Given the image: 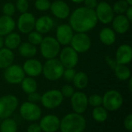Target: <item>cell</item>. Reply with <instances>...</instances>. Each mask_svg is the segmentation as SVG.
Returning <instances> with one entry per match:
<instances>
[{
	"label": "cell",
	"mask_w": 132,
	"mask_h": 132,
	"mask_svg": "<svg viewBox=\"0 0 132 132\" xmlns=\"http://www.w3.org/2000/svg\"><path fill=\"white\" fill-rule=\"evenodd\" d=\"M76 73L77 72L74 70V68H65L62 77H63L64 80L67 82H72Z\"/></svg>",
	"instance_id": "37"
},
{
	"label": "cell",
	"mask_w": 132,
	"mask_h": 132,
	"mask_svg": "<svg viewBox=\"0 0 132 132\" xmlns=\"http://www.w3.org/2000/svg\"><path fill=\"white\" fill-rule=\"evenodd\" d=\"M27 95H28L27 100H28L29 102H31V103H33V104H37V103L40 102L41 94H39L37 91L31 93V94H29Z\"/></svg>",
	"instance_id": "40"
},
{
	"label": "cell",
	"mask_w": 132,
	"mask_h": 132,
	"mask_svg": "<svg viewBox=\"0 0 132 132\" xmlns=\"http://www.w3.org/2000/svg\"><path fill=\"white\" fill-rule=\"evenodd\" d=\"M73 36V30L70 25L62 24L56 29V39L61 45L67 46L70 43Z\"/></svg>",
	"instance_id": "16"
},
{
	"label": "cell",
	"mask_w": 132,
	"mask_h": 132,
	"mask_svg": "<svg viewBox=\"0 0 132 132\" xmlns=\"http://www.w3.org/2000/svg\"><path fill=\"white\" fill-rule=\"evenodd\" d=\"M2 12L5 15L12 16L15 12V6L11 2H7L2 7Z\"/></svg>",
	"instance_id": "38"
},
{
	"label": "cell",
	"mask_w": 132,
	"mask_h": 132,
	"mask_svg": "<svg viewBox=\"0 0 132 132\" xmlns=\"http://www.w3.org/2000/svg\"><path fill=\"white\" fill-rule=\"evenodd\" d=\"M124 102L122 94L117 90H108L102 96V106L109 111L119 110Z\"/></svg>",
	"instance_id": "4"
},
{
	"label": "cell",
	"mask_w": 132,
	"mask_h": 132,
	"mask_svg": "<svg viewBox=\"0 0 132 132\" xmlns=\"http://www.w3.org/2000/svg\"><path fill=\"white\" fill-rule=\"evenodd\" d=\"M60 44L56 38L46 36L43 39L40 43V52L42 56L46 60L56 58L60 53Z\"/></svg>",
	"instance_id": "7"
},
{
	"label": "cell",
	"mask_w": 132,
	"mask_h": 132,
	"mask_svg": "<svg viewBox=\"0 0 132 132\" xmlns=\"http://www.w3.org/2000/svg\"><path fill=\"white\" fill-rule=\"evenodd\" d=\"M97 23L95 11L87 7H80L72 12L70 17V26L77 32H87Z\"/></svg>",
	"instance_id": "1"
},
{
	"label": "cell",
	"mask_w": 132,
	"mask_h": 132,
	"mask_svg": "<svg viewBox=\"0 0 132 132\" xmlns=\"http://www.w3.org/2000/svg\"><path fill=\"white\" fill-rule=\"evenodd\" d=\"M53 26V20L49 15H43L39 17L35 22V29L36 30L41 33H47L49 32Z\"/></svg>",
	"instance_id": "21"
},
{
	"label": "cell",
	"mask_w": 132,
	"mask_h": 132,
	"mask_svg": "<svg viewBox=\"0 0 132 132\" xmlns=\"http://www.w3.org/2000/svg\"><path fill=\"white\" fill-rule=\"evenodd\" d=\"M84 5L85 7L90 9H95L97 5V0H84Z\"/></svg>",
	"instance_id": "43"
},
{
	"label": "cell",
	"mask_w": 132,
	"mask_h": 132,
	"mask_svg": "<svg viewBox=\"0 0 132 132\" xmlns=\"http://www.w3.org/2000/svg\"><path fill=\"white\" fill-rule=\"evenodd\" d=\"M132 60V48L128 44L121 45L116 52L115 60L118 64L127 65Z\"/></svg>",
	"instance_id": "19"
},
{
	"label": "cell",
	"mask_w": 132,
	"mask_h": 132,
	"mask_svg": "<svg viewBox=\"0 0 132 132\" xmlns=\"http://www.w3.org/2000/svg\"><path fill=\"white\" fill-rule=\"evenodd\" d=\"M21 43V37L16 32H10L9 34L5 36L4 39V45L6 48L12 50L19 47Z\"/></svg>",
	"instance_id": "25"
},
{
	"label": "cell",
	"mask_w": 132,
	"mask_h": 132,
	"mask_svg": "<svg viewBox=\"0 0 132 132\" xmlns=\"http://www.w3.org/2000/svg\"><path fill=\"white\" fill-rule=\"evenodd\" d=\"M3 46H4V38L3 36H0V49L3 48Z\"/></svg>",
	"instance_id": "46"
},
{
	"label": "cell",
	"mask_w": 132,
	"mask_h": 132,
	"mask_svg": "<svg viewBox=\"0 0 132 132\" xmlns=\"http://www.w3.org/2000/svg\"><path fill=\"white\" fill-rule=\"evenodd\" d=\"M15 7L19 12H26L29 9V2L27 0H17L15 3Z\"/></svg>",
	"instance_id": "39"
},
{
	"label": "cell",
	"mask_w": 132,
	"mask_h": 132,
	"mask_svg": "<svg viewBox=\"0 0 132 132\" xmlns=\"http://www.w3.org/2000/svg\"><path fill=\"white\" fill-rule=\"evenodd\" d=\"M0 120H1V119H0ZM0 122H1V121H0Z\"/></svg>",
	"instance_id": "50"
},
{
	"label": "cell",
	"mask_w": 132,
	"mask_h": 132,
	"mask_svg": "<svg viewBox=\"0 0 132 132\" xmlns=\"http://www.w3.org/2000/svg\"><path fill=\"white\" fill-rule=\"evenodd\" d=\"M25 73L19 65L12 64L9 67L5 69L4 78L5 81L10 84H19L25 77Z\"/></svg>",
	"instance_id": "10"
},
{
	"label": "cell",
	"mask_w": 132,
	"mask_h": 132,
	"mask_svg": "<svg viewBox=\"0 0 132 132\" xmlns=\"http://www.w3.org/2000/svg\"><path fill=\"white\" fill-rule=\"evenodd\" d=\"M88 97L82 91H75L70 97V104L73 112L83 114L88 108Z\"/></svg>",
	"instance_id": "13"
},
{
	"label": "cell",
	"mask_w": 132,
	"mask_h": 132,
	"mask_svg": "<svg viewBox=\"0 0 132 132\" xmlns=\"http://www.w3.org/2000/svg\"><path fill=\"white\" fill-rule=\"evenodd\" d=\"M19 114L27 121L36 122L42 118V110L37 104L26 101L19 107Z\"/></svg>",
	"instance_id": "8"
},
{
	"label": "cell",
	"mask_w": 132,
	"mask_h": 132,
	"mask_svg": "<svg viewBox=\"0 0 132 132\" xmlns=\"http://www.w3.org/2000/svg\"><path fill=\"white\" fill-rule=\"evenodd\" d=\"M99 39L103 44L106 46H111L116 41L115 32L111 28L105 27L101 30L99 33Z\"/></svg>",
	"instance_id": "24"
},
{
	"label": "cell",
	"mask_w": 132,
	"mask_h": 132,
	"mask_svg": "<svg viewBox=\"0 0 132 132\" xmlns=\"http://www.w3.org/2000/svg\"><path fill=\"white\" fill-rule=\"evenodd\" d=\"M15 27V22L12 16L2 15L0 17V36H5L12 32Z\"/></svg>",
	"instance_id": "22"
},
{
	"label": "cell",
	"mask_w": 132,
	"mask_h": 132,
	"mask_svg": "<svg viewBox=\"0 0 132 132\" xmlns=\"http://www.w3.org/2000/svg\"><path fill=\"white\" fill-rule=\"evenodd\" d=\"M93 119L97 123H104L108 118V111L101 105L94 108L91 113Z\"/></svg>",
	"instance_id": "29"
},
{
	"label": "cell",
	"mask_w": 132,
	"mask_h": 132,
	"mask_svg": "<svg viewBox=\"0 0 132 132\" xmlns=\"http://www.w3.org/2000/svg\"><path fill=\"white\" fill-rule=\"evenodd\" d=\"M87 127V121L83 114L75 112L66 114L60 124V132H84Z\"/></svg>",
	"instance_id": "2"
},
{
	"label": "cell",
	"mask_w": 132,
	"mask_h": 132,
	"mask_svg": "<svg viewBox=\"0 0 132 132\" xmlns=\"http://www.w3.org/2000/svg\"><path fill=\"white\" fill-rule=\"evenodd\" d=\"M105 60H106V62H107V63L108 64V66L111 68V69H114L115 68V67L117 66V62H116V60H114L110 55H108V56H106V58H105Z\"/></svg>",
	"instance_id": "44"
},
{
	"label": "cell",
	"mask_w": 132,
	"mask_h": 132,
	"mask_svg": "<svg viewBox=\"0 0 132 132\" xmlns=\"http://www.w3.org/2000/svg\"><path fill=\"white\" fill-rule=\"evenodd\" d=\"M127 1V2L130 5H132V0H126Z\"/></svg>",
	"instance_id": "49"
},
{
	"label": "cell",
	"mask_w": 132,
	"mask_h": 132,
	"mask_svg": "<svg viewBox=\"0 0 132 132\" xmlns=\"http://www.w3.org/2000/svg\"><path fill=\"white\" fill-rule=\"evenodd\" d=\"M18 125L15 119L8 118L0 122V132H17Z\"/></svg>",
	"instance_id": "31"
},
{
	"label": "cell",
	"mask_w": 132,
	"mask_h": 132,
	"mask_svg": "<svg viewBox=\"0 0 132 132\" xmlns=\"http://www.w3.org/2000/svg\"><path fill=\"white\" fill-rule=\"evenodd\" d=\"M15 60L12 50L8 48L0 49V69H5L11 66Z\"/></svg>",
	"instance_id": "23"
},
{
	"label": "cell",
	"mask_w": 132,
	"mask_h": 132,
	"mask_svg": "<svg viewBox=\"0 0 132 132\" xmlns=\"http://www.w3.org/2000/svg\"><path fill=\"white\" fill-rule=\"evenodd\" d=\"M59 60L64 68H74L78 63V53L71 46H67L61 50Z\"/></svg>",
	"instance_id": "12"
},
{
	"label": "cell",
	"mask_w": 132,
	"mask_h": 132,
	"mask_svg": "<svg viewBox=\"0 0 132 132\" xmlns=\"http://www.w3.org/2000/svg\"><path fill=\"white\" fill-rule=\"evenodd\" d=\"M27 132H42L41 128L39 126V125L38 123L36 122H32V124H30L27 129H26Z\"/></svg>",
	"instance_id": "42"
},
{
	"label": "cell",
	"mask_w": 132,
	"mask_h": 132,
	"mask_svg": "<svg viewBox=\"0 0 132 132\" xmlns=\"http://www.w3.org/2000/svg\"><path fill=\"white\" fill-rule=\"evenodd\" d=\"M39 126L43 132H56L60 129V119L55 114H47L39 119Z\"/></svg>",
	"instance_id": "14"
},
{
	"label": "cell",
	"mask_w": 132,
	"mask_h": 132,
	"mask_svg": "<svg viewBox=\"0 0 132 132\" xmlns=\"http://www.w3.org/2000/svg\"><path fill=\"white\" fill-rule=\"evenodd\" d=\"M71 47L80 53L88 51L91 46V40L90 37L84 32H77L73 36L70 42Z\"/></svg>",
	"instance_id": "9"
},
{
	"label": "cell",
	"mask_w": 132,
	"mask_h": 132,
	"mask_svg": "<svg viewBox=\"0 0 132 132\" xmlns=\"http://www.w3.org/2000/svg\"><path fill=\"white\" fill-rule=\"evenodd\" d=\"M19 107V100L13 94L0 97V119L11 118Z\"/></svg>",
	"instance_id": "5"
},
{
	"label": "cell",
	"mask_w": 132,
	"mask_h": 132,
	"mask_svg": "<svg viewBox=\"0 0 132 132\" xmlns=\"http://www.w3.org/2000/svg\"><path fill=\"white\" fill-rule=\"evenodd\" d=\"M50 9L53 15L58 19H64L70 15V7L65 2L62 0L54 1L52 4H50Z\"/></svg>",
	"instance_id": "18"
},
{
	"label": "cell",
	"mask_w": 132,
	"mask_h": 132,
	"mask_svg": "<svg viewBox=\"0 0 132 132\" xmlns=\"http://www.w3.org/2000/svg\"><path fill=\"white\" fill-rule=\"evenodd\" d=\"M88 105H90L92 108H96L102 105V96L100 94H91L90 97H88Z\"/></svg>",
	"instance_id": "34"
},
{
	"label": "cell",
	"mask_w": 132,
	"mask_h": 132,
	"mask_svg": "<svg viewBox=\"0 0 132 132\" xmlns=\"http://www.w3.org/2000/svg\"><path fill=\"white\" fill-rule=\"evenodd\" d=\"M64 69L65 68L58 59H50L43 65L42 73L46 80L56 81L62 77Z\"/></svg>",
	"instance_id": "3"
},
{
	"label": "cell",
	"mask_w": 132,
	"mask_h": 132,
	"mask_svg": "<svg viewBox=\"0 0 132 132\" xmlns=\"http://www.w3.org/2000/svg\"><path fill=\"white\" fill-rule=\"evenodd\" d=\"M130 23L131 22L123 14L114 17L112 20V26L114 31L119 34H124L127 32L130 28Z\"/></svg>",
	"instance_id": "20"
},
{
	"label": "cell",
	"mask_w": 132,
	"mask_h": 132,
	"mask_svg": "<svg viewBox=\"0 0 132 132\" xmlns=\"http://www.w3.org/2000/svg\"><path fill=\"white\" fill-rule=\"evenodd\" d=\"M18 50L19 54L26 58H32L36 54V46L28 43H20V45L18 47Z\"/></svg>",
	"instance_id": "26"
},
{
	"label": "cell",
	"mask_w": 132,
	"mask_h": 132,
	"mask_svg": "<svg viewBox=\"0 0 132 132\" xmlns=\"http://www.w3.org/2000/svg\"><path fill=\"white\" fill-rule=\"evenodd\" d=\"M50 2L49 0H36L35 7L39 11H46L50 7Z\"/></svg>",
	"instance_id": "36"
},
{
	"label": "cell",
	"mask_w": 132,
	"mask_h": 132,
	"mask_svg": "<svg viewBox=\"0 0 132 132\" xmlns=\"http://www.w3.org/2000/svg\"><path fill=\"white\" fill-rule=\"evenodd\" d=\"M95 9L97 21L104 24H108L112 22L114 17V12L110 4L106 2H101L97 4Z\"/></svg>",
	"instance_id": "11"
},
{
	"label": "cell",
	"mask_w": 132,
	"mask_h": 132,
	"mask_svg": "<svg viewBox=\"0 0 132 132\" xmlns=\"http://www.w3.org/2000/svg\"><path fill=\"white\" fill-rule=\"evenodd\" d=\"M60 92L63 97L70 98L73 96V94H74L75 90H74V87L73 86H71L70 84H65L62 87Z\"/></svg>",
	"instance_id": "35"
},
{
	"label": "cell",
	"mask_w": 132,
	"mask_h": 132,
	"mask_svg": "<svg viewBox=\"0 0 132 132\" xmlns=\"http://www.w3.org/2000/svg\"><path fill=\"white\" fill-rule=\"evenodd\" d=\"M129 5H130L127 2L126 0H118L114 4L112 9L114 13H117L118 15H122L126 12Z\"/></svg>",
	"instance_id": "32"
},
{
	"label": "cell",
	"mask_w": 132,
	"mask_h": 132,
	"mask_svg": "<svg viewBox=\"0 0 132 132\" xmlns=\"http://www.w3.org/2000/svg\"><path fill=\"white\" fill-rule=\"evenodd\" d=\"M114 70L117 79L121 81L128 80L131 78V70L127 65L117 64Z\"/></svg>",
	"instance_id": "30"
},
{
	"label": "cell",
	"mask_w": 132,
	"mask_h": 132,
	"mask_svg": "<svg viewBox=\"0 0 132 132\" xmlns=\"http://www.w3.org/2000/svg\"><path fill=\"white\" fill-rule=\"evenodd\" d=\"M128 89H129V90L131 92L132 91V79L131 78H130V79L128 80Z\"/></svg>",
	"instance_id": "47"
},
{
	"label": "cell",
	"mask_w": 132,
	"mask_h": 132,
	"mask_svg": "<svg viewBox=\"0 0 132 132\" xmlns=\"http://www.w3.org/2000/svg\"><path fill=\"white\" fill-rule=\"evenodd\" d=\"M42 132H43V131H42Z\"/></svg>",
	"instance_id": "51"
},
{
	"label": "cell",
	"mask_w": 132,
	"mask_h": 132,
	"mask_svg": "<svg viewBox=\"0 0 132 132\" xmlns=\"http://www.w3.org/2000/svg\"><path fill=\"white\" fill-rule=\"evenodd\" d=\"M73 2H74V3H81V2H83L84 0H71Z\"/></svg>",
	"instance_id": "48"
},
{
	"label": "cell",
	"mask_w": 132,
	"mask_h": 132,
	"mask_svg": "<svg viewBox=\"0 0 132 132\" xmlns=\"http://www.w3.org/2000/svg\"><path fill=\"white\" fill-rule=\"evenodd\" d=\"M63 99L64 97H63L60 90L52 89L46 91L41 95L40 102L45 108L48 110H53L62 104Z\"/></svg>",
	"instance_id": "6"
},
{
	"label": "cell",
	"mask_w": 132,
	"mask_h": 132,
	"mask_svg": "<svg viewBox=\"0 0 132 132\" xmlns=\"http://www.w3.org/2000/svg\"><path fill=\"white\" fill-rule=\"evenodd\" d=\"M22 70L25 74H26L28 77H36L42 73L43 64L38 60L30 58L24 63Z\"/></svg>",
	"instance_id": "17"
},
{
	"label": "cell",
	"mask_w": 132,
	"mask_h": 132,
	"mask_svg": "<svg viewBox=\"0 0 132 132\" xmlns=\"http://www.w3.org/2000/svg\"><path fill=\"white\" fill-rule=\"evenodd\" d=\"M43 37L42 34L38 32L37 31H32L28 35L29 43L34 46L40 45L41 42L43 41Z\"/></svg>",
	"instance_id": "33"
},
{
	"label": "cell",
	"mask_w": 132,
	"mask_h": 132,
	"mask_svg": "<svg viewBox=\"0 0 132 132\" xmlns=\"http://www.w3.org/2000/svg\"><path fill=\"white\" fill-rule=\"evenodd\" d=\"M35 22L36 19L32 13L29 12H24L21 13L20 16L18 19L17 26L19 30L24 34L29 33L30 32L33 31L35 28Z\"/></svg>",
	"instance_id": "15"
},
{
	"label": "cell",
	"mask_w": 132,
	"mask_h": 132,
	"mask_svg": "<svg viewBox=\"0 0 132 132\" xmlns=\"http://www.w3.org/2000/svg\"><path fill=\"white\" fill-rule=\"evenodd\" d=\"M124 127L128 131H132V114H128L124 120Z\"/></svg>",
	"instance_id": "41"
},
{
	"label": "cell",
	"mask_w": 132,
	"mask_h": 132,
	"mask_svg": "<svg viewBox=\"0 0 132 132\" xmlns=\"http://www.w3.org/2000/svg\"><path fill=\"white\" fill-rule=\"evenodd\" d=\"M20 84H21V87H22L23 92L26 93V94L36 92L37 90L38 85H37L36 80L33 77H25Z\"/></svg>",
	"instance_id": "28"
},
{
	"label": "cell",
	"mask_w": 132,
	"mask_h": 132,
	"mask_svg": "<svg viewBox=\"0 0 132 132\" xmlns=\"http://www.w3.org/2000/svg\"><path fill=\"white\" fill-rule=\"evenodd\" d=\"M126 17L128 18V19L131 22L132 21V6L131 5H129V7L128 8V9L126 10Z\"/></svg>",
	"instance_id": "45"
},
{
	"label": "cell",
	"mask_w": 132,
	"mask_h": 132,
	"mask_svg": "<svg viewBox=\"0 0 132 132\" xmlns=\"http://www.w3.org/2000/svg\"><path fill=\"white\" fill-rule=\"evenodd\" d=\"M76 88L79 90H83L87 87L89 83V77L87 74L83 71L77 72L75 77L72 81Z\"/></svg>",
	"instance_id": "27"
}]
</instances>
